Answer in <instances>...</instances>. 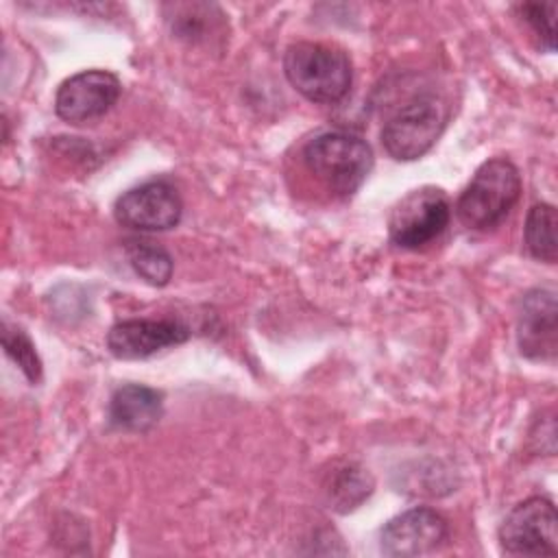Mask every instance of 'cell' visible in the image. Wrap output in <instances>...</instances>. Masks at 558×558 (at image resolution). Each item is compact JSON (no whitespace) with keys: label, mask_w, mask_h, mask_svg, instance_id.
Returning a JSON list of instances; mask_svg holds the SVG:
<instances>
[{"label":"cell","mask_w":558,"mask_h":558,"mask_svg":"<svg viewBox=\"0 0 558 558\" xmlns=\"http://www.w3.org/2000/svg\"><path fill=\"white\" fill-rule=\"evenodd\" d=\"M283 72L299 94L320 105L342 100L353 81L347 52L318 41L290 44L283 54Z\"/></svg>","instance_id":"6da1fadb"},{"label":"cell","mask_w":558,"mask_h":558,"mask_svg":"<svg viewBox=\"0 0 558 558\" xmlns=\"http://www.w3.org/2000/svg\"><path fill=\"white\" fill-rule=\"evenodd\" d=\"M519 196V168L506 157H495L475 170L456 203V214L464 227L488 231L510 214Z\"/></svg>","instance_id":"7a4b0ae2"},{"label":"cell","mask_w":558,"mask_h":558,"mask_svg":"<svg viewBox=\"0 0 558 558\" xmlns=\"http://www.w3.org/2000/svg\"><path fill=\"white\" fill-rule=\"evenodd\" d=\"M303 161L327 190L338 196H351L366 181L375 159L362 137L327 131L305 144Z\"/></svg>","instance_id":"3957f363"},{"label":"cell","mask_w":558,"mask_h":558,"mask_svg":"<svg viewBox=\"0 0 558 558\" xmlns=\"http://www.w3.org/2000/svg\"><path fill=\"white\" fill-rule=\"evenodd\" d=\"M447 122V107L432 94L403 105L381 129L386 153L399 161L423 157L438 140Z\"/></svg>","instance_id":"277c9868"},{"label":"cell","mask_w":558,"mask_h":558,"mask_svg":"<svg viewBox=\"0 0 558 558\" xmlns=\"http://www.w3.org/2000/svg\"><path fill=\"white\" fill-rule=\"evenodd\" d=\"M451 207L442 190L429 185L412 190L395 205L390 214V240L401 248H423L447 229Z\"/></svg>","instance_id":"5b68a950"},{"label":"cell","mask_w":558,"mask_h":558,"mask_svg":"<svg viewBox=\"0 0 558 558\" xmlns=\"http://www.w3.org/2000/svg\"><path fill=\"white\" fill-rule=\"evenodd\" d=\"M499 545L512 556H554L558 551V517L545 497L517 504L499 525Z\"/></svg>","instance_id":"8992f818"},{"label":"cell","mask_w":558,"mask_h":558,"mask_svg":"<svg viewBox=\"0 0 558 558\" xmlns=\"http://www.w3.org/2000/svg\"><path fill=\"white\" fill-rule=\"evenodd\" d=\"M116 220L137 231H166L179 225L183 203L168 181H148L118 196Z\"/></svg>","instance_id":"52a82bcc"},{"label":"cell","mask_w":558,"mask_h":558,"mask_svg":"<svg viewBox=\"0 0 558 558\" xmlns=\"http://www.w3.org/2000/svg\"><path fill=\"white\" fill-rule=\"evenodd\" d=\"M120 81L107 70H83L65 78L54 96V111L61 120L81 124L105 116L120 96Z\"/></svg>","instance_id":"ba28073f"},{"label":"cell","mask_w":558,"mask_h":558,"mask_svg":"<svg viewBox=\"0 0 558 558\" xmlns=\"http://www.w3.org/2000/svg\"><path fill=\"white\" fill-rule=\"evenodd\" d=\"M449 536L442 514L432 508H412L392 517L379 534V549L392 558H414L436 551Z\"/></svg>","instance_id":"9c48e42d"},{"label":"cell","mask_w":558,"mask_h":558,"mask_svg":"<svg viewBox=\"0 0 558 558\" xmlns=\"http://www.w3.org/2000/svg\"><path fill=\"white\" fill-rule=\"evenodd\" d=\"M517 342L530 360H554L558 351V305L551 288H534L523 294L517 316Z\"/></svg>","instance_id":"30bf717a"},{"label":"cell","mask_w":558,"mask_h":558,"mask_svg":"<svg viewBox=\"0 0 558 558\" xmlns=\"http://www.w3.org/2000/svg\"><path fill=\"white\" fill-rule=\"evenodd\" d=\"M187 338V327L177 320L133 318L116 323L109 329L107 349L118 360H144L166 347L181 344Z\"/></svg>","instance_id":"8fae6325"},{"label":"cell","mask_w":558,"mask_h":558,"mask_svg":"<svg viewBox=\"0 0 558 558\" xmlns=\"http://www.w3.org/2000/svg\"><path fill=\"white\" fill-rule=\"evenodd\" d=\"M161 414V392L142 384L120 386L109 401V423L122 432H148Z\"/></svg>","instance_id":"7c38bea8"},{"label":"cell","mask_w":558,"mask_h":558,"mask_svg":"<svg viewBox=\"0 0 558 558\" xmlns=\"http://www.w3.org/2000/svg\"><path fill=\"white\" fill-rule=\"evenodd\" d=\"M556 207L549 203H538L527 211L525 218V246L532 257L554 264L558 257V240H556Z\"/></svg>","instance_id":"4fadbf2b"},{"label":"cell","mask_w":558,"mask_h":558,"mask_svg":"<svg viewBox=\"0 0 558 558\" xmlns=\"http://www.w3.org/2000/svg\"><path fill=\"white\" fill-rule=\"evenodd\" d=\"M124 255L131 268L150 286H166L172 277V257L159 244L148 240H126Z\"/></svg>","instance_id":"5bb4252c"},{"label":"cell","mask_w":558,"mask_h":558,"mask_svg":"<svg viewBox=\"0 0 558 558\" xmlns=\"http://www.w3.org/2000/svg\"><path fill=\"white\" fill-rule=\"evenodd\" d=\"M327 493H329V501L336 510L349 512V510L357 508L373 493V480L362 466L347 464V466L338 469V473L331 477Z\"/></svg>","instance_id":"9a60e30c"},{"label":"cell","mask_w":558,"mask_h":558,"mask_svg":"<svg viewBox=\"0 0 558 558\" xmlns=\"http://www.w3.org/2000/svg\"><path fill=\"white\" fill-rule=\"evenodd\" d=\"M2 347H4V353L20 366V371L26 375L28 381L37 384L41 379V360L35 351V344L22 329L4 325L2 327Z\"/></svg>","instance_id":"2e32d148"},{"label":"cell","mask_w":558,"mask_h":558,"mask_svg":"<svg viewBox=\"0 0 558 558\" xmlns=\"http://www.w3.org/2000/svg\"><path fill=\"white\" fill-rule=\"evenodd\" d=\"M216 7L211 4H174L172 7V33L181 39H187V41H201L205 39V26L207 22L211 24V17L209 11H214Z\"/></svg>","instance_id":"e0dca14e"},{"label":"cell","mask_w":558,"mask_h":558,"mask_svg":"<svg viewBox=\"0 0 558 558\" xmlns=\"http://www.w3.org/2000/svg\"><path fill=\"white\" fill-rule=\"evenodd\" d=\"M521 15L547 50H556V2H525Z\"/></svg>","instance_id":"ac0fdd59"}]
</instances>
